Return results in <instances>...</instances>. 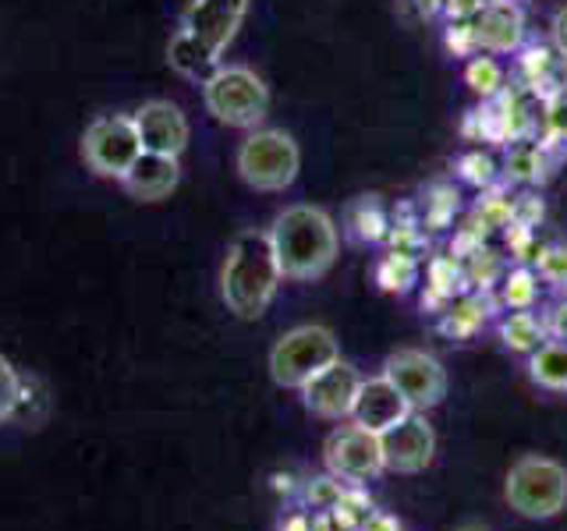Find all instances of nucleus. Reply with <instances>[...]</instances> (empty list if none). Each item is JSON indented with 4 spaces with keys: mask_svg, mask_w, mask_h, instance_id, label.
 Returning <instances> with one entry per match:
<instances>
[{
    "mask_svg": "<svg viewBox=\"0 0 567 531\" xmlns=\"http://www.w3.org/2000/svg\"><path fill=\"white\" fill-rule=\"evenodd\" d=\"M554 43L560 50V58H567V8L554 14Z\"/></svg>",
    "mask_w": 567,
    "mask_h": 531,
    "instance_id": "393cba45",
    "label": "nucleus"
},
{
    "mask_svg": "<svg viewBox=\"0 0 567 531\" xmlns=\"http://www.w3.org/2000/svg\"><path fill=\"white\" fill-rule=\"evenodd\" d=\"M182 181V167H177V156H159V153H142L135 159V167L121 177V185L128 188L132 199L138 202H159L177 188Z\"/></svg>",
    "mask_w": 567,
    "mask_h": 531,
    "instance_id": "2eb2a0df",
    "label": "nucleus"
},
{
    "mask_svg": "<svg viewBox=\"0 0 567 531\" xmlns=\"http://www.w3.org/2000/svg\"><path fill=\"white\" fill-rule=\"evenodd\" d=\"M507 507L525 521H549L567 507V468L554 457L525 454L511 465L504 482Z\"/></svg>",
    "mask_w": 567,
    "mask_h": 531,
    "instance_id": "20e7f679",
    "label": "nucleus"
},
{
    "mask_svg": "<svg viewBox=\"0 0 567 531\" xmlns=\"http://www.w3.org/2000/svg\"><path fill=\"white\" fill-rule=\"evenodd\" d=\"M507 167L514 177H539L543 170V153L539 146H514L507 156Z\"/></svg>",
    "mask_w": 567,
    "mask_h": 531,
    "instance_id": "412c9836",
    "label": "nucleus"
},
{
    "mask_svg": "<svg viewBox=\"0 0 567 531\" xmlns=\"http://www.w3.org/2000/svg\"><path fill=\"white\" fill-rule=\"evenodd\" d=\"M323 460L333 478L351 486H365L377 482V478L386 471L383 468V450H380V436L362 429V425H341L327 436L323 447Z\"/></svg>",
    "mask_w": 567,
    "mask_h": 531,
    "instance_id": "9d476101",
    "label": "nucleus"
},
{
    "mask_svg": "<svg viewBox=\"0 0 567 531\" xmlns=\"http://www.w3.org/2000/svg\"><path fill=\"white\" fill-rule=\"evenodd\" d=\"M528 372L546 389H567V344H543L532 351Z\"/></svg>",
    "mask_w": 567,
    "mask_h": 531,
    "instance_id": "f3484780",
    "label": "nucleus"
},
{
    "mask_svg": "<svg viewBox=\"0 0 567 531\" xmlns=\"http://www.w3.org/2000/svg\"><path fill=\"white\" fill-rule=\"evenodd\" d=\"M504 341L514 351H539L543 347V326L539 319H532L528 312H514L504 323Z\"/></svg>",
    "mask_w": 567,
    "mask_h": 531,
    "instance_id": "a211bd4d",
    "label": "nucleus"
},
{
    "mask_svg": "<svg viewBox=\"0 0 567 531\" xmlns=\"http://www.w3.org/2000/svg\"><path fill=\"white\" fill-rule=\"evenodd\" d=\"M539 273L549 283H567V248H554V252H546L543 262H539Z\"/></svg>",
    "mask_w": 567,
    "mask_h": 531,
    "instance_id": "5701e85b",
    "label": "nucleus"
},
{
    "mask_svg": "<svg viewBox=\"0 0 567 531\" xmlns=\"http://www.w3.org/2000/svg\"><path fill=\"white\" fill-rule=\"evenodd\" d=\"M383 376L401 389L412 412H433L447 397V368L419 347H401L383 362Z\"/></svg>",
    "mask_w": 567,
    "mask_h": 531,
    "instance_id": "1a4fd4ad",
    "label": "nucleus"
},
{
    "mask_svg": "<svg viewBox=\"0 0 567 531\" xmlns=\"http://www.w3.org/2000/svg\"><path fill=\"white\" fill-rule=\"evenodd\" d=\"M270 241L288 280H319L341 252L337 227L319 206H288L270 227Z\"/></svg>",
    "mask_w": 567,
    "mask_h": 531,
    "instance_id": "7ed1b4c3",
    "label": "nucleus"
},
{
    "mask_svg": "<svg viewBox=\"0 0 567 531\" xmlns=\"http://www.w3.org/2000/svg\"><path fill=\"white\" fill-rule=\"evenodd\" d=\"M337 358H341V344H337L333 330L319 323L295 326L270 351V376L284 389H301L316 372H323Z\"/></svg>",
    "mask_w": 567,
    "mask_h": 531,
    "instance_id": "0eeeda50",
    "label": "nucleus"
},
{
    "mask_svg": "<svg viewBox=\"0 0 567 531\" xmlns=\"http://www.w3.org/2000/svg\"><path fill=\"white\" fill-rule=\"evenodd\" d=\"M380 450H383V468L398 475H419L433 465L436 457V433L425 421V412H412L398 425L380 433Z\"/></svg>",
    "mask_w": 567,
    "mask_h": 531,
    "instance_id": "9b49d317",
    "label": "nucleus"
},
{
    "mask_svg": "<svg viewBox=\"0 0 567 531\" xmlns=\"http://www.w3.org/2000/svg\"><path fill=\"white\" fill-rule=\"evenodd\" d=\"M359 386H362L359 368H354L351 362H344V358H337L323 372H316L306 386H301V400H306V407L316 418L344 421V418H351Z\"/></svg>",
    "mask_w": 567,
    "mask_h": 531,
    "instance_id": "f8f14e48",
    "label": "nucleus"
},
{
    "mask_svg": "<svg viewBox=\"0 0 567 531\" xmlns=\"http://www.w3.org/2000/svg\"><path fill=\"white\" fill-rule=\"evenodd\" d=\"M408 415H412V404L401 397V389L390 383L386 376L362 379L359 397H354V407H351V421L354 425H362V429L380 436L383 429L398 425Z\"/></svg>",
    "mask_w": 567,
    "mask_h": 531,
    "instance_id": "4468645a",
    "label": "nucleus"
},
{
    "mask_svg": "<svg viewBox=\"0 0 567 531\" xmlns=\"http://www.w3.org/2000/svg\"><path fill=\"white\" fill-rule=\"evenodd\" d=\"M206 111L227 128H259L262 117L270 114V88L245 64H220L203 82Z\"/></svg>",
    "mask_w": 567,
    "mask_h": 531,
    "instance_id": "39448f33",
    "label": "nucleus"
},
{
    "mask_svg": "<svg viewBox=\"0 0 567 531\" xmlns=\"http://www.w3.org/2000/svg\"><path fill=\"white\" fill-rule=\"evenodd\" d=\"M22 397H25V379L18 376V368L4 358V354H0V421L18 415Z\"/></svg>",
    "mask_w": 567,
    "mask_h": 531,
    "instance_id": "6ab92c4d",
    "label": "nucleus"
},
{
    "mask_svg": "<svg viewBox=\"0 0 567 531\" xmlns=\"http://www.w3.org/2000/svg\"><path fill=\"white\" fill-rule=\"evenodd\" d=\"M528 283H532L528 273H518V277H514V283L507 288V298L514 301V305H528V298H532V288H528Z\"/></svg>",
    "mask_w": 567,
    "mask_h": 531,
    "instance_id": "b1692460",
    "label": "nucleus"
},
{
    "mask_svg": "<svg viewBox=\"0 0 567 531\" xmlns=\"http://www.w3.org/2000/svg\"><path fill=\"white\" fill-rule=\"evenodd\" d=\"M248 14V0H192L182 14V29L167 46V61L182 79L206 82L220 67L224 50L238 35Z\"/></svg>",
    "mask_w": 567,
    "mask_h": 531,
    "instance_id": "f257e3e1",
    "label": "nucleus"
},
{
    "mask_svg": "<svg viewBox=\"0 0 567 531\" xmlns=\"http://www.w3.org/2000/svg\"><path fill=\"white\" fill-rule=\"evenodd\" d=\"M465 79H468V85L475 88V93H483V96H493L496 88H501V82H504L501 67H496L489 58L472 61V64H468V71H465Z\"/></svg>",
    "mask_w": 567,
    "mask_h": 531,
    "instance_id": "aec40b11",
    "label": "nucleus"
},
{
    "mask_svg": "<svg viewBox=\"0 0 567 531\" xmlns=\"http://www.w3.org/2000/svg\"><path fill=\"white\" fill-rule=\"evenodd\" d=\"M135 128L142 138V149L159 156H182L188 146V121L167 100H150L135 111Z\"/></svg>",
    "mask_w": 567,
    "mask_h": 531,
    "instance_id": "ddd939ff",
    "label": "nucleus"
},
{
    "mask_svg": "<svg viewBox=\"0 0 567 531\" xmlns=\"http://www.w3.org/2000/svg\"><path fill=\"white\" fill-rule=\"evenodd\" d=\"M142 153L146 149H142L135 117H124V114H103L89 124L82 135V156L89 170L100 177H114V181H121V177L135 167V159Z\"/></svg>",
    "mask_w": 567,
    "mask_h": 531,
    "instance_id": "6e6552de",
    "label": "nucleus"
},
{
    "mask_svg": "<svg viewBox=\"0 0 567 531\" xmlns=\"http://www.w3.org/2000/svg\"><path fill=\"white\" fill-rule=\"evenodd\" d=\"M280 262L274 252L270 230H241L230 241L224 270H220V294L227 312L238 319H259L280 288Z\"/></svg>",
    "mask_w": 567,
    "mask_h": 531,
    "instance_id": "f03ea898",
    "label": "nucleus"
},
{
    "mask_svg": "<svg viewBox=\"0 0 567 531\" xmlns=\"http://www.w3.org/2000/svg\"><path fill=\"white\" fill-rule=\"evenodd\" d=\"M468 32H472L475 46L504 53L522 43V14H518V8L504 4V0H493V4H483L472 14Z\"/></svg>",
    "mask_w": 567,
    "mask_h": 531,
    "instance_id": "dca6fc26",
    "label": "nucleus"
},
{
    "mask_svg": "<svg viewBox=\"0 0 567 531\" xmlns=\"http://www.w3.org/2000/svg\"><path fill=\"white\" fill-rule=\"evenodd\" d=\"M301 170L298 142L280 128H252L238 146V174L256 191H284Z\"/></svg>",
    "mask_w": 567,
    "mask_h": 531,
    "instance_id": "423d86ee",
    "label": "nucleus"
},
{
    "mask_svg": "<svg viewBox=\"0 0 567 531\" xmlns=\"http://www.w3.org/2000/svg\"><path fill=\"white\" fill-rule=\"evenodd\" d=\"M546 135L554 142H567V93L549 100V106H546Z\"/></svg>",
    "mask_w": 567,
    "mask_h": 531,
    "instance_id": "4be33fe9",
    "label": "nucleus"
},
{
    "mask_svg": "<svg viewBox=\"0 0 567 531\" xmlns=\"http://www.w3.org/2000/svg\"><path fill=\"white\" fill-rule=\"evenodd\" d=\"M457 531H486L483 524H465V528H457Z\"/></svg>",
    "mask_w": 567,
    "mask_h": 531,
    "instance_id": "a878e982",
    "label": "nucleus"
}]
</instances>
